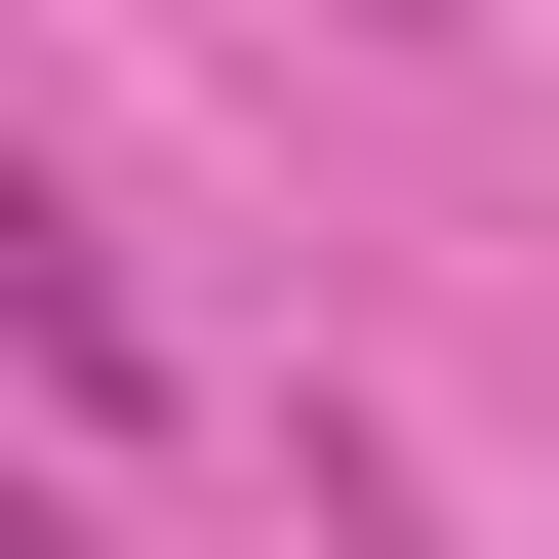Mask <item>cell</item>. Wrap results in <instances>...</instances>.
I'll return each instance as SVG.
<instances>
[{
    "instance_id": "6da1fadb",
    "label": "cell",
    "mask_w": 559,
    "mask_h": 559,
    "mask_svg": "<svg viewBox=\"0 0 559 559\" xmlns=\"http://www.w3.org/2000/svg\"><path fill=\"white\" fill-rule=\"evenodd\" d=\"M0 360H40V400H120V280H81V200H0Z\"/></svg>"
},
{
    "instance_id": "7a4b0ae2",
    "label": "cell",
    "mask_w": 559,
    "mask_h": 559,
    "mask_svg": "<svg viewBox=\"0 0 559 559\" xmlns=\"http://www.w3.org/2000/svg\"><path fill=\"white\" fill-rule=\"evenodd\" d=\"M0 559H81V520H0Z\"/></svg>"
}]
</instances>
